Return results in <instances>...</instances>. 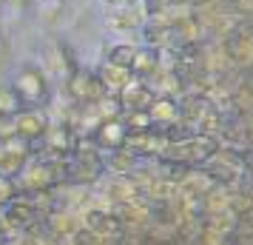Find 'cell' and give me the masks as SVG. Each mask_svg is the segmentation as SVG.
I'll return each instance as SVG.
<instances>
[{
    "label": "cell",
    "mask_w": 253,
    "mask_h": 245,
    "mask_svg": "<svg viewBox=\"0 0 253 245\" xmlns=\"http://www.w3.org/2000/svg\"><path fill=\"white\" fill-rule=\"evenodd\" d=\"M12 89L17 92V97H20L23 105H43L48 97V83L37 69H23L14 77Z\"/></svg>",
    "instance_id": "cell-1"
},
{
    "label": "cell",
    "mask_w": 253,
    "mask_h": 245,
    "mask_svg": "<svg viewBox=\"0 0 253 245\" xmlns=\"http://www.w3.org/2000/svg\"><path fill=\"white\" fill-rule=\"evenodd\" d=\"M14 123V131H17V137H23V140H37V137H43L48 129V117L37 108V105H29V108H20L17 114L12 117Z\"/></svg>",
    "instance_id": "cell-2"
},
{
    "label": "cell",
    "mask_w": 253,
    "mask_h": 245,
    "mask_svg": "<svg viewBox=\"0 0 253 245\" xmlns=\"http://www.w3.org/2000/svg\"><path fill=\"white\" fill-rule=\"evenodd\" d=\"M128 143V129L123 120H103L100 126H97V146L105 148V151H117V148H123Z\"/></svg>",
    "instance_id": "cell-3"
},
{
    "label": "cell",
    "mask_w": 253,
    "mask_h": 245,
    "mask_svg": "<svg viewBox=\"0 0 253 245\" xmlns=\"http://www.w3.org/2000/svg\"><path fill=\"white\" fill-rule=\"evenodd\" d=\"M57 165L54 163H46V160H40V163H32V165H23V171L14 177L17 183L29 191H40V188H48V183L54 180V171Z\"/></svg>",
    "instance_id": "cell-4"
},
{
    "label": "cell",
    "mask_w": 253,
    "mask_h": 245,
    "mask_svg": "<svg viewBox=\"0 0 253 245\" xmlns=\"http://www.w3.org/2000/svg\"><path fill=\"white\" fill-rule=\"evenodd\" d=\"M131 74H134V71L128 69V66H114V63H108V60H105L103 71H100L97 77H100V83H103V89H105V92L117 94V92H123V89L128 86V83L134 80Z\"/></svg>",
    "instance_id": "cell-5"
},
{
    "label": "cell",
    "mask_w": 253,
    "mask_h": 245,
    "mask_svg": "<svg viewBox=\"0 0 253 245\" xmlns=\"http://www.w3.org/2000/svg\"><path fill=\"white\" fill-rule=\"evenodd\" d=\"M154 103V94H151V89L148 86H142L139 80H131L120 92V105H126L128 111L131 108H148V105Z\"/></svg>",
    "instance_id": "cell-6"
},
{
    "label": "cell",
    "mask_w": 253,
    "mask_h": 245,
    "mask_svg": "<svg viewBox=\"0 0 253 245\" xmlns=\"http://www.w3.org/2000/svg\"><path fill=\"white\" fill-rule=\"evenodd\" d=\"M69 171L74 177H97V171H100V160H97V154L94 151H77L69 160Z\"/></svg>",
    "instance_id": "cell-7"
},
{
    "label": "cell",
    "mask_w": 253,
    "mask_h": 245,
    "mask_svg": "<svg viewBox=\"0 0 253 245\" xmlns=\"http://www.w3.org/2000/svg\"><path fill=\"white\" fill-rule=\"evenodd\" d=\"M43 137H46V143H48V151L69 154L71 148H74V137H71V131L63 129V126H48Z\"/></svg>",
    "instance_id": "cell-8"
},
{
    "label": "cell",
    "mask_w": 253,
    "mask_h": 245,
    "mask_svg": "<svg viewBox=\"0 0 253 245\" xmlns=\"http://www.w3.org/2000/svg\"><path fill=\"white\" fill-rule=\"evenodd\" d=\"M123 123H126L128 134L134 131V134H139V131H148L151 126H154V120H151L148 108H131L126 117H123Z\"/></svg>",
    "instance_id": "cell-9"
},
{
    "label": "cell",
    "mask_w": 253,
    "mask_h": 245,
    "mask_svg": "<svg viewBox=\"0 0 253 245\" xmlns=\"http://www.w3.org/2000/svg\"><path fill=\"white\" fill-rule=\"evenodd\" d=\"M154 69H157V51H154V49H137L134 63H131V71L148 74V71H154Z\"/></svg>",
    "instance_id": "cell-10"
},
{
    "label": "cell",
    "mask_w": 253,
    "mask_h": 245,
    "mask_svg": "<svg viewBox=\"0 0 253 245\" xmlns=\"http://www.w3.org/2000/svg\"><path fill=\"white\" fill-rule=\"evenodd\" d=\"M20 108H23V103H20V97H17V92H14L12 86L0 89V114L3 117H14Z\"/></svg>",
    "instance_id": "cell-11"
},
{
    "label": "cell",
    "mask_w": 253,
    "mask_h": 245,
    "mask_svg": "<svg viewBox=\"0 0 253 245\" xmlns=\"http://www.w3.org/2000/svg\"><path fill=\"white\" fill-rule=\"evenodd\" d=\"M85 228H88V231H94L97 234V237H100V234H114L117 231V222L111 220V217H108V214H103V211H94V214H88V222H85Z\"/></svg>",
    "instance_id": "cell-12"
},
{
    "label": "cell",
    "mask_w": 253,
    "mask_h": 245,
    "mask_svg": "<svg viewBox=\"0 0 253 245\" xmlns=\"http://www.w3.org/2000/svg\"><path fill=\"white\" fill-rule=\"evenodd\" d=\"M148 114H151L154 123H160V120H168V123H171V120H176L179 111H176V105H173L171 100H154V103L148 105Z\"/></svg>",
    "instance_id": "cell-13"
},
{
    "label": "cell",
    "mask_w": 253,
    "mask_h": 245,
    "mask_svg": "<svg viewBox=\"0 0 253 245\" xmlns=\"http://www.w3.org/2000/svg\"><path fill=\"white\" fill-rule=\"evenodd\" d=\"M134 54H137V49L134 46H117V49L108 51V63H114V66H128V69H131Z\"/></svg>",
    "instance_id": "cell-14"
},
{
    "label": "cell",
    "mask_w": 253,
    "mask_h": 245,
    "mask_svg": "<svg viewBox=\"0 0 253 245\" xmlns=\"http://www.w3.org/2000/svg\"><path fill=\"white\" fill-rule=\"evenodd\" d=\"M14 197H17V180L0 174V205H9Z\"/></svg>",
    "instance_id": "cell-15"
},
{
    "label": "cell",
    "mask_w": 253,
    "mask_h": 245,
    "mask_svg": "<svg viewBox=\"0 0 253 245\" xmlns=\"http://www.w3.org/2000/svg\"><path fill=\"white\" fill-rule=\"evenodd\" d=\"M51 228L57 234H74L77 231V222L71 220L69 214H54V217H51Z\"/></svg>",
    "instance_id": "cell-16"
}]
</instances>
